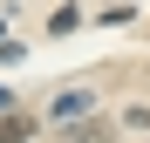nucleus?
Masks as SVG:
<instances>
[{"instance_id": "nucleus-2", "label": "nucleus", "mask_w": 150, "mask_h": 143, "mask_svg": "<svg viewBox=\"0 0 150 143\" xmlns=\"http://www.w3.org/2000/svg\"><path fill=\"white\" fill-rule=\"evenodd\" d=\"M82 109H89L82 89H62V95H55V116H62V123H68V116H82Z\"/></svg>"}, {"instance_id": "nucleus-1", "label": "nucleus", "mask_w": 150, "mask_h": 143, "mask_svg": "<svg viewBox=\"0 0 150 143\" xmlns=\"http://www.w3.org/2000/svg\"><path fill=\"white\" fill-rule=\"evenodd\" d=\"M34 136V116H0V143H28Z\"/></svg>"}]
</instances>
